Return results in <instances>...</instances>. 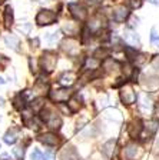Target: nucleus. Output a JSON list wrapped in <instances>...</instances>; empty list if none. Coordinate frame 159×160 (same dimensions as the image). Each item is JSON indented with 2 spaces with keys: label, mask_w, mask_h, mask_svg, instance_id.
I'll return each mask as SVG.
<instances>
[{
  "label": "nucleus",
  "mask_w": 159,
  "mask_h": 160,
  "mask_svg": "<svg viewBox=\"0 0 159 160\" xmlns=\"http://www.w3.org/2000/svg\"><path fill=\"white\" fill-rule=\"evenodd\" d=\"M57 63V53L56 52H52V50H47L42 54L39 60V64H40V69L43 70L45 73H50L55 70Z\"/></svg>",
  "instance_id": "f03ea898"
},
{
  "label": "nucleus",
  "mask_w": 159,
  "mask_h": 160,
  "mask_svg": "<svg viewBox=\"0 0 159 160\" xmlns=\"http://www.w3.org/2000/svg\"><path fill=\"white\" fill-rule=\"evenodd\" d=\"M3 20H4V26H6V27H10L12 24H13L14 16H13V9H12V6H7L6 9H4Z\"/></svg>",
  "instance_id": "6ab92c4d"
},
{
  "label": "nucleus",
  "mask_w": 159,
  "mask_h": 160,
  "mask_svg": "<svg viewBox=\"0 0 159 160\" xmlns=\"http://www.w3.org/2000/svg\"><path fill=\"white\" fill-rule=\"evenodd\" d=\"M142 147L138 143H129L126 144L122 150V159L123 160H136L142 156Z\"/></svg>",
  "instance_id": "39448f33"
},
{
  "label": "nucleus",
  "mask_w": 159,
  "mask_h": 160,
  "mask_svg": "<svg viewBox=\"0 0 159 160\" xmlns=\"http://www.w3.org/2000/svg\"><path fill=\"white\" fill-rule=\"evenodd\" d=\"M69 12H70V14H72L76 20H79V22H85L86 17H87L86 7L82 6V4H79V3H70L69 4Z\"/></svg>",
  "instance_id": "6e6552de"
},
{
  "label": "nucleus",
  "mask_w": 159,
  "mask_h": 160,
  "mask_svg": "<svg viewBox=\"0 0 159 160\" xmlns=\"http://www.w3.org/2000/svg\"><path fill=\"white\" fill-rule=\"evenodd\" d=\"M90 33H92V32L89 30V27H85V29L82 30V43H87V40L92 36Z\"/></svg>",
  "instance_id": "c9c22d12"
},
{
  "label": "nucleus",
  "mask_w": 159,
  "mask_h": 160,
  "mask_svg": "<svg viewBox=\"0 0 159 160\" xmlns=\"http://www.w3.org/2000/svg\"><path fill=\"white\" fill-rule=\"evenodd\" d=\"M146 59H148V57H146V54H143V53L138 54V56H136V59H135L136 66H142V64L146 62Z\"/></svg>",
  "instance_id": "4c0bfd02"
},
{
  "label": "nucleus",
  "mask_w": 159,
  "mask_h": 160,
  "mask_svg": "<svg viewBox=\"0 0 159 160\" xmlns=\"http://www.w3.org/2000/svg\"><path fill=\"white\" fill-rule=\"evenodd\" d=\"M37 139H39L40 143H43L45 146H50V147L56 146V144L59 143V137H57L55 133H50V132H49V133L40 134Z\"/></svg>",
  "instance_id": "f8f14e48"
},
{
  "label": "nucleus",
  "mask_w": 159,
  "mask_h": 160,
  "mask_svg": "<svg viewBox=\"0 0 159 160\" xmlns=\"http://www.w3.org/2000/svg\"><path fill=\"white\" fill-rule=\"evenodd\" d=\"M110 40H112V44H113L115 47H120V46H123V40L120 39L119 36H116V34H112Z\"/></svg>",
  "instance_id": "e433bc0d"
},
{
  "label": "nucleus",
  "mask_w": 159,
  "mask_h": 160,
  "mask_svg": "<svg viewBox=\"0 0 159 160\" xmlns=\"http://www.w3.org/2000/svg\"><path fill=\"white\" fill-rule=\"evenodd\" d=\"M145 127L148 129V132L149 133H156V130H158V127H159V122L158 120H148L145 123Z\"/></svg>",
  "instance_id": "c756f323"
},
{
  "label": "nucleus",
  "mask_w": 159,
  "mask_h": 160,
  "mask_svg": "<svg viewBox=\"0 0 159 160\" xmlns=\"http://www.w3.org/2000/svg\"><path fill=\"white\" fill-rule=\"evenodd\" d=\"M13 156L16 157L17 160H23V157H24V149L23 147H14L13 149Z\"/></svg>",
  "instance_id": "473e14b6"
},
{
  "label": "nucleus",
  "mask_w": 159,
  "mask_h": 160,
  "mask_svg": "<svg viewBox=\"0 0 159 160\" xmlns=\"http://www.w3.org/2000/svg\"><path fill=\"white\" fill-rule=\"evenodd\" d=\"M129 16H130V12L126 6H116L115 9L112 10V17L115 22H118V23L125 22Z\"/></svg>",
  "instance_id": "1a4fd4ad"
},
{
  "label": "nucleus",
  "mask_w": 159,
  "mask_h": 160,
  "mask_svg": "<svg viewBox=\"0 0 159 160\" xmlns=\"http://www.w3.org/2000/svg\"><path fill=\"white\" fill-rule=\"evenodd\" d=\"M45 107V100L42 97H37L32 102V110L33 112H42V109Z\"/></svg>",
  "instance_id": "cd10ccee"
},
{
  "label": "nucleus",
  "mask_w": 159,
  "mask_h": 160,
  "mask_svg": "<svg viewBox=\"0 0 159 160\" xmlns=\"http://www.w3.org/2000/svg\"><path fill=\"white\" fill-rule=\"evenodd\" d=\"M13 106L16 107L17 110H23L24 106H26V93L17 94V96L13 99Z\"/></svg>",
  "instance_id": "aec40b11"
},
{
  "label": "nucleus",
  "mask_w": 159,
  "mask_h": 160,
  "mask_svg": "<svg viewBox=\"0 0 159 160\" xmlns=\"http://www.w3.org/2000/svg\"><path fill=\"white\" fill-rule=\"evenodd\" d=\"M60 160H76V153L73 147H65L59 154Z\"/></svg>",
  "instance_id": "a211bd4d"
},
{
  "label": "nucleus",
  "mask_w": 159,
  "mask_h": 160,
  "mask_svg": "<svg viewBox=\"0 0 159 160\" xmlns=\"http://www.w3.org/2000/svg\"><path fill=\"white\" fill-rule=\"evenodd\" d=\"M149 2H151L152 4H159V2H156V0H149Z\"/></svg>",
  "instance_id": "09e8293b"
},
{
  "label": "nucleus",
  "mask_w": 159,
  "mask_h": 160,
  "mask_svg": "<svg viewBox=\"0 0 159 160\" xmlns=\"http://www.w3.org/2000/svg\"><path fill=\"white\" fill-rule=\"evenodd\" d=\"M105 116L109 120H113L115 123L122 122V114H120L119 110H116V109H108L106 110V113H105Z\"/></svg>",
  "instance_id": "412c9836"
},
{
  "label": "nucleus",
  "mask_w": 159,
  "mask_h": 160,
  "mask_svg": "<svg viewBox=\"0 0 159 160\" xmlns=\"http://www.w3.org/2000/svg\"><path fill=\"white\" fill-rule=\"evenodd\" d=\"M151 43L159 46V36L156 34V30L155 29H152V32H151Z\"/></svg>",
  "instance_id": "58836bf2"
},
{
  "label": "nucleus",
  "mask_w": 159,
  "mask_h": 160,
  "mask_svg": "<svg viewBox=\"0 0 159 160\" xmlns=\"http://www.w3.org/2000/svg\"><path fill=\"white\" fill-rule=\"evenodd\" d=\"M30 46H32V49H37V47H39V39L34 37V39L30 40Z\"/></svg>",
  "instance_id": "79ce46f5"
},
{
  "label": "nucleus",
  "mask_w": 159,
  "mask_h": 160,
  "mask_svg": "<svg viewBox=\"0 0 159 160\" xmlns=\"http://www.w3.org/2000/svg\"><path fill=\"white\" fill-rule=\"evenodd\" d=\"M60 47L67 56L70 57H75L79 54V50H80V43L77 40L72 39V37H66L65 40H62V43H60Z\"/></svg>",
  "instance_id": "7ed1b4c3"
},
{
  "label": "nucleus",
  "mask_w": 159,
  "mask_h": 160,
  "mask_svg": "<svg viewBox=\"0 0 159 160\" xmlns=\"http://www.w3.org/2000/svg\"><path fill=\"white\" fill-rule=\"evenodd\" d=\"M103 69L106 70V72H112V70H116V69H119L120 64L116 62V60L110 59V57H108V59L103 60V63H102Z\"/></svg>",
  "instance_id": "4be33fe9"
},
{
  "label": "nucleus",
  "mask_w": 159,
  "mask_h": 160,
  "mask_svg": "<svg viewBox=\"0 0 159 160\" xmlns=\"http://www.w3.org/2000/svg\"><path fill=\"white\" fill-rule=\"evenodd\" d=\"M159 77L158 76H151V77H148L146 79V87L148 89H153V87H156V86H159Z\"/></svg>",
  "instance_id": "7c9ffc66"
},
{
  "label": "nucleus",
  "mask_w": 159,
  "mask_h": 160,
  "mask_svg": "<svg viewBox=\"0 0 159 160\" xmlns=\"http://www.w3.org/2000/svg\"><path fill=\"white\" fill-rule=\"evenodd\" d=\"M83 2L87 3V4H90V6H96V4L103 3V0H83Z\"/></svg>",
  "instance_id": "a19ab883"
},
{
  "label": "nucleus",
  "mask_w": 159,
  "mask_h": 160,
  "mask_svg": "<svg viewBox=\"0 0 159 160\" xmlns=\"http://www.w3.org/2000/svg\"><path fill=\"white\" fill-rule=\"evenodd\" d=\"M17 137H19V129H10L6 132V134H4L3 140H4V143L7 144H14L17 142Z\"/></svg>",
  "instance_id": "f3484780"
},
{
  "label": "nucleus",
  "mask_w": 159,
  "mask_h": 160,
  "mask_svg": "<svg viewBox=\"0 0 159 160\" xmlns=\"http://www.w3.org/2000/svg\"><path fill=\"white\" fill-rule=\"evenodd\" d=\"M67 104H69V109H70L72 113H77V112L80 110V107H82V104H80V102H79L77 97H70Z\"/></svg>",
  "instance_id": "a878e982"
},
{
  "label": "nucleus",
  "mask_w": 159,
  "mask_h": 160,
  "mask_svg": "<svg viewBox=\"0 0 159 160\" xmlns=\"http://www.w3.org/2000/svg\"><path fill=\"white\" fill-rule=\"evenodd\" d=\"M153 114H155V117H159V102H156L153 106Z\"/></svg>",
  "instance_id": "37998d69"
},
{
  "label": "nucleus",
  "mask_w": 159,
  "mask_h": 160,
  "mask_svg": "<svg viewBox=\"0 0 159 160\" xmlns=\"http://www.w3.org/2000/svg\"><path fill=\"white\" fill-rule=\"evenodd\" d=\"M57 19V14L53 12V10L49 9H42L39 13L36 14V23L39 26H49V24H53Z\"/></svg>",
  "instance_id": "20e7f679"
},
{
  "label": "nucleus",
  "mask_w": 159,
  "mask_h": 160,
  "mask_svg": "<svg viewBox=\"0 0 159 160\" xmlns=\"http://www.w3.org/2000/svg\"><path fill=\"white\" fill-rule=\"evenodd\" d=\"M4 43H6L7 47H10L12 50H14V52H19V46H20V40L17 36H14V34H6L4 36Z\"/></svg>",
  "instance_id": "2eb2a0df"
},
{
  "label": "nucleus",
  "mask_w": 159,
  "mask_h": 160,
  "mask_svg": "<svg viewBox=\"0 0 159 160\" xmlns=\"http://www.w3.org/2000/svg\"><path fill=\"white\" fill-rule=\"evenodd\" d=\"M87 27L92 33H99L100 30L103 27V17L102 14H96V16H93L92 19L89 20V23H87Z\"/></svg>",
  "instance_id": "9b49d317"
},
{
  "label": "nucleus",
  "mask_w": 159,
  "mask_h": 160,
  "mask_svg": "<svg viewBox=\"0 0 159 160\" xmlns=\"http://www.w3.org/2000/svg\"><path fill=\"white\" fill-rule=\"evenodd\" d=\"M120 100H122L123 104H132L136 102V99H138V94H136V92L133 90L132 86H123L122 89H120Z\"/></svg>",
  "instance_id": "0eeeda50"
},
{
  "label": "nucleus",
  "mask_w": 159,
  "mask_h": 160,
  "mask_svg": "<svg viewBox=\"0 0 159 160\" xmlns=\"http://www.w3.org/2000/svg\"><path fill=\"white\" fill-rule=\"evenodd\" d=\"M142 3H143V0H126V4L130 9H139L142 6Z\"/></svg>",
  "instance_id": "72a5a7b5"
},
{
  "label": "nucleus",
  "mask_w": 159,
  "mask_h": 160,
  "mask_svg": "<svg viewBox=\"0 0 159 160\" xmlns=\"http://www.w3.org/2000/svg\"><path fill=\"white\" fill-rule=\"evenodd\" d=\"M60 110H62V112H63L65 114H67V116H69V114H72L70 109H69V107H66V106H60Z\"/></svg>",
  "instance_id": "c03bdc74"
},
{
  "label": "nucleus",
  "mask_w": 159,
  "mask_h": 160,
  "mask_svg": "<svg viewBox=\"0 0 159 160\" xmlns=\"http://www.w3.org/2000/svg\"><path fill=\"white\" fill-rule=\"evenodd\" d=\"M7 159H9V156H7V154H3V156H2V159H0V160H7Z\"/></svg>",
  "instance_id": "de8ad7c7"
},
{
  "label": "nucleus",
  "mask_w": 159,
  "mask_h": 160,
  "mask_svg": "<svg viewBox=\"0 0 159 160\" xmlns=\"http://www.w3.org/2000/svg\"><path fill=\"white\" fill-rule=\"evenodd\" d=\"M30 159L32 160H43V153L39 149H33V152L30 153Z\"/></svg>",
  "instance_id": "f704fd0d"
},
{
  "label": "nucleus",
  "mask_w": 159,
  "mask_h": 160,
  "mask_svg": "<svg viewBox=\"0 0 159 160\" xmlns=\"http://www.w3.org/2000/svg\"><path fill=\"white\" fill-rule=\"evenodd\" d=\"M17 30H19L22 34H29L30 30H32V24L30 23H22L20 26H17Z\"/></svg>",
  "instance_id": "2f4dec72"
},
{
  "label": "nucleus",
  "mask_w": 159,
  "mask_h": 160,
  "mask_svg": "<svg viewBox=\"0 0 159 160\" xmlns=\"http://www.w3.org/2000/svg\"><path fill=\"white\" fill-rule=\"evenodd\" d=\"M3 2H4V0H0V4H2V3H3Z\"/></svg>",
  "instance_id": "3c124183"
},
{
  "label": "nucleus",
  "mask_w": 159,
  "mask_h": 160,
  "mask_svg": "<svg viewBox=\"0 0 159 160\" xmlns=\"http://www.w3.org/2000/svg\"><path fill=\"white\" fill-rule=\"evenodd\" d=\"M122 72H123V76L126 77V79H130L133 74V72H135V69H132V66H130L129 62H125V63L122 64Z\"/></svg>",
  "instance_id": "c85d7f7f"
},
{
  "label": "nucleus",
  "mask_w": 159,
  "mask_h": 160,
  "mask_svg": "<svg viewBox=\"0 0 159 160\" xmlns=\"http://www.w3.org/2000/svg\"><path fill=\"white\" fill-rule=\"evenodd\" d=\"M2 84H4V80L2 79V77H0V86H2Z\"/></svg>",
  "instance_id": "8fccbe9b"
},
{
  "label": "nucleus",
  "mask_w": 159,
  "mask_h": 160,
  "mask_svg": "<svg viewBox=\"0 0 159 160\" xmlns=\"http://www.w3.org/2000/svg\"><path fill=\"white\" fill-rule=\"evenodd\" d=\"M49 97L55 103H65L72 97V92L69 89H56L49 93Z\"/></svg>",
  "instance_id": "423d86ee"
},
{
  "label": "nucleus",
  "mask_w": 159,
  "mask_h": 160,
  "mask_svg": "<svg viewBox=\"0 0 159 160\" xmlns=\"http://www.w3.org/2000/svg\"><path fill=\"white\" fill-rule=\"evenodd\" d=\"M115 146H116V140L115 139H109L108 142H105L102 146V153L106 157H112L113 152H115Z\"/></svg>",
  "instance_id": "dca6fc26"
},
{
  "label": "nucleus",
  "mask_w": 159,
  "mask_h": 160,
  "mask_svg": "<svg viewBox=\"0 0 159 160\" xmlns=\"http://www.w3.org/2000/svg\"><path fill=\"white\" fill-rule=\"evenodd\" d=\"M59 82L62 86H72L75 82H76V73L72 72V70H67V72H63L59 76Z\"/></svg>",
  "instance_id": "ddd939ff"
},
{
  "label": "nucleus",
  "mask_w": 159,
  "mask_h": 160,
  "mask_svg": "<svg viewBox=\"0 0 159 160\" xmlns=\"http://www.w3.org/2000/svg\"><path fill=\"white\" fill-rule=\"evenodd\" d=\"M109 54H110V50L108 49V47H105V46H102V47H99V49H96L95 50V53H93V57H96L98 60H100V59H108L109 57Z\"/></svg>",
  "instance_id": "5701e85b"
},
{
  "label": "nucleus",
  "mask_w": 159,
  "mask_h": 160,
  "mask_svg": "<svg viewBox=\"0 0 159 160\" xmlns=\"http://www.w3.org/2000/svg\"><path fill=\"white\" fill-rule=\"evenodd\" d=\"M43 160H55V156L52 153H43Z\"/></svg>",
  "instance_id": "a18cd8bd"
},
{
  "label": "nucleus",
  "mask_w": 159,
  "mask_h": 160,
  "mask_svg": "<svg viewBox=\"0 0 159 160\" xmlns=\"http://www.w3.org/2000/svg\"><path fill=\"white\" fill-rule=\"evenodd\" d=\"M142 129H143V123L140 122L139 119H135L130 122V124L128 126V132H129V136L132 139H136L139 137L140 133H142Z\"/></svg>",
  "instance_id": "9d476101"
},
{
  "label": "nucleus",
  "mask_w": 159,
  "mask_h": 160,
  "mask_svg": "<svg viewBox=\"0 0 159 160\" xmlns=\"http://www.w3.org/2000/svg\"><path fill=\"white\" fill-rule=\"evenodd\" d=\"M30 70H32V72H36V70H37L36 63H34V62H33L32 59H30Z\"/></svg>",
  "instance_id": "49530a36"
},
{
  "label": "nucleus",
  "mask_w": 159,
  "mask_h": 160,
  "mask_svg": "<svg viewBox=\"0 0 159 160\" xmlns=\"http://www.w3.org/2000/svg\"><path fill=\"white\" fill-rule=\"evenodd\" d=\"M125 40H126V43L129 44V46L132 47H139L140 46V39L139 36L135 33V32H132V30H128L125 33Z\"/></svg>",
  "instance_id": "4468645a"
},
{
  "label": "nucleus",
  "mask_w": 159,
  "mask_h": 160,
  "mask_svg": "<svg viewBox=\"0 0 159 160\" xmlns=\"http://www.w3.org/2000/svg\"><path fill=\"white\" fill-rule=\"evenodd\" d=\"M40 113H42V120L46 122V124L52 130H59L60 129V126H62V119H60V116L53 109L45 106Z\"/></svg>",
  "instance_id": "f257e3e1"
},
{
  "label": "nucleus",
  "mask_w": 159,
  "mask_h": 160,
  "mask_svg": "<svg viewBox=\"0 0 159 160\" xmlns=\"http://www.w3.org/2000/svg\"><path fill=\"white\" fill-rule=\"evenodd\" d=\"M77 24L76 23H73V22H67V23L63 24V30H65V33L69 34V36H73V34H76L77 32Z\"/></svg>",
  "instance_id": "393cba45"
},
{
  "label": "nucleus",
  "mask_w": 159,
  "mask_h": 160,
  "mask_svg": "<svg viewBox=\"0 0 159 160\" xmlns=\"http://www.w3.org/2000/svg\"><path fill=\"white\" fill-rule=\"evenodd\" d=\"M7 63H9V59H7L6 56H3V54H0V69L4 70V67L7 66Z\"/></svg>",
  "instance_id": "ea45409f"
},
{
  "label": "nucleus",
  "mask_w": 159,
  "mask_h": 160,
  "mask_svg": "<svg viewBox=\"0 0 159 160\" xmlns=\"http://www.w3.org/2000/svg\"><path fill=\"white\" fill-rule=\"evenodd\" d=\"M99 64H100V62L96 57H87L83 67L86 70H96V69H99Z\"/></svg>",
  "instance_id": "b1692460"
},
{
  "label": "nucleus",
  "mask_w": 159,
  "mask_h": 160,
  "mask_svg": "<svg viewBox=\"0 0 159 160\" xmlns=\"http://www.w3.org/2000/svg\"><path fill=\"white\" fill-rule=\"evenodd\" d=\"M125 56L128 57L129 62H132V60L135 62L136 56H138V52H136V49L132 46H125Z\"/></svg>",
  "instance_id": "bb28decb"
}]
</instances>
